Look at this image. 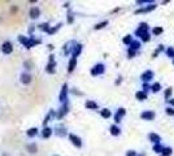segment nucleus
Here are the masks:
<instances>
[{"label": "nucleus", "instance_id": "obj_28", "mask_svg": "<svg viewBox=\"0 0 174 156\" xmlns=\"http://www.w3.org/2000/svg\"><path fill=\"white\" fill-rule=\"evenodd\" d=\"M63 25H64V22H57L56 25H52V26L49 27L47 35H53V34H56V33H57V31H59L61 27H63Z\"/></svg>", "mask_w": 174, "mask_h": 156}, {"label": "nucleus", "instance_id": "obj_13", "mask_svg": "<svg viewBox=\"0 0 174 156\" xmlns=\"http://www.w3.org/2000/svg\"><path fill=\"white\" fill-rule=\"evenodd\" d=\"M126 113H127V111H126L125 107H118V108H117L116 112L113 113V121H114V124L120 125L122 122L123 118L126 117Z\"/></svg>", "mask_w": 174, "mask_h": 156}, {"label": "nucleus", "instance_id": "obj_19", "mask_svg": "<svg viewBox=\"0 0 174 156\" xmlns=\"http://www.w3.org/2000/svg\"><path fill=\"white\" fill-rule=\"evenodd\" d=\"M52 120H56V109L49 108L48 112L46 113V116H44V118H43L42 125H43V126H47V125H48L49 122H51Z\"/></svg>", "mask_w": 174, "mask_h": 156}, {"label": "nucleus", "instance_id": "obj_11", "mask_svg": "<svg viewBox=\"0 0 174 156\" xmlns=\"http://www.w3.org/2000/svg\"><path fill=\"white\" fill-rule=\"evenodd\" d=\"M27 16H29L30 21H38L42 17V8L39 7V5H31V7L29 8Z\"/></svg>", "mask_w": 174, "mask_h": 156}, {"label": "nucleus", "instance_id": "obj_25", "mask_svg": "<svg viewBox=\"0 0 174 156\" xmlns=\"http://www.w3.org/2000/svg\"><path fill=\"white\" fill-rule=\"evenodd\" d=\"M85 108L89 111H100V105L97 102H95L94 99H87L85 102Z\"/></svg>", "mask_w": 174, "mask_h": 156}, {"label": "nucleus", "instance_id": "obj_38", "mask_svg": "<svg viewBox=\"0 0 174 156\" xmlns=\"http://www.w3.org/2000/svg\"><path fill=\"white\" fill-rule=\"evenodd\" d=\"M153 3H155L153 0H136V2H135V4L138 5L139 8L146 7V5H150V4H153Z\"/></svg>", "mask_w": 174, "mask_h": 156}, {"label": "nucleus", "instance_id": "obj_24", "mask_svg": "<svg viewBox=\"0 0 174 156\" xmlns=\"http://www.w3.org/2000/svg\"><path fill=\"white\" fill-rule=\"evenodd\" d=\"M156 8H157V3H153V4H150V5H146V7H142V8L135 9L134 13H135V15H140V13H150V12L155 11Z\"/></svg>", "mask_w": 174, "mask_h": 156}, {"label": "nucleus", "instance_id": "obj_51", "mask_svg": "<svg viewBox=\"0 0 174 156\" xmlns=\"http://www.w3.org/2000/svg\"><path fill=\"white\" fill-rule=\"evenodd\" d=\"M47 47H48L49 51H53V44H51V43H49V44H47Z\"/></svg>", "mask_w": 174, "mask_h": 156}, {"label": "nucleus", "instance_id": "obj_50", "mask_svg": "<svg viewBox=\"0 0 174 156\" xmlns=\"http://www.w3.org/2000/svg\"><path fill=\"white\" fill-rule=\"evenodd\" d=\"M0 156H12V154H10L9 151H2Z\"/></svg>", "mask_w": 174, "mask_h": 156}, {"label": "nucleus", "instance_id": "obj_37", "mask_svg": "<svg viewBox=\"0 0 174 156\" xmlns=\"http://www.w3.org/2000/svg\"><path fill=\"white\" fill-rule=\"evenodd\" d=\"M74 20H76V16H74V13L72 12V9H69L66 12V23L72 25L74 22Z\"/></svg>", "mask_w": 174, "mask_h": 156}, {"label": "nucleus", "instance_id": "obj_20", "mask_svg": "<svg viewBox=\"0 0 174 156\" xmlns=\"http://www.w3.org/2000/svg\"><path fill=\"white\" fill-rule=\"evenodd\" d=\"M147 138H148V141H150V143H151L152 146L163 143V138H161V135L157 134V133H155V132H150V133H148Z\"/></svg>", "mask_w": 174, "mask_h": 156}, {"label": "nucleus", "instance_id": "obj_1", "mask_svg": "<svg viewBox=\"0 0 174 156\" xmlns=\"http://www.w3.org/2000/svg\"><path fill=\"white\" fill-rule=\"evenodd\" d=\"M17 42L26 48V49H31L36 46H39L42 43V39L38 38L36 35H23V34H18L17 35Z\"/></svg>", "mask_w": 174, "mask_h": 156}, {"label": "nucleus", "instance_id": "obj_34", "mask_svg": "<svg viewBox=\"0 0 174 156\" xmlns=\"http://www.w3.org/2000/svg\"><path fill=\"white\" fill-rule=\"evenodd\" d=\"M151 34L153 36H160V35H163L164 34V27L163 26H153L151 29Z\"/></svg>", "mask_w": 174, "mask_h": 156}, {"label": "nucleus", "instance_id": "obj_43", "mask_svg": "<svg viewBox=\"0 0 174 156\" xmlns=\"http://www.w3.org/2000/svg\"><path fill=\"white\" fill-rule=\"evenodd\" d=\"M151 39H152V34H151V33H147L146 35H143L139 40H140L142 43H148V42H150Z\"/></svg>", "mask_w": 174, "mask_h": 156}, {"label": "nucleus", "instance_id": "obj_39", "mask_svg": "<svg viewBox=\"0 0 174 156\" xmlns=\"http://www.w3.org/2000/svg\"><path fill=\"white\" fill-rule=\"evenodd\" d=\"M164 145L163 143H160V145H155V146H152V151L155 152V154H159V155H161L163 154V150H164Z\"/></svg>", "mask_w": 174, "mask_h": 156}, {"label": "nucleus", "instance_id": "obj_14", "mask_svg": "<svg viewBox=\"0 0 174 156\" xmlns=\"http://www.w3.org/2000/svg\"><path fill=\"white\" fill-rule=\"evenodd\" d=\"M53 135H55V133H53V126H51V125H47V126H43V128L40 129V135H39V138H42L43 141L51 139Z\"/></svg>", "mask_w": 174, "mask_h": 156}, {"label": "nucleus", "instance_id": "obj_56", "mask_svg": "<svg viewBox=\"0 0 174 156\" xmlns=\"http://www.w3.org/2000/svg\"><path fill=\"white\" fill-rule=\"evenodd\" d=\"M0 112H2V108H0Z\"/></svg>", "mask_w": 174, "mask_h": 156}, {"label": "nucleus", "instance_id": "obj_29", "mask_svg": "<svg viewBox=\"0 0 174 156\" xmlns=\"http://www.w3.org/2000/svg\"><path fill=\"white\" fill-rule=\"evenodd\" d=\"M127 48L133 49V51H135V52H138V53H139V51L142 49V42H140L139 39H134V42H133Z\"/></svg>", "mask_w": 174, "mask_h": 156}, {"label": "nucleus", "instance_id": "obj_22", "mask_svg": "<svg viewBox=\"0 0 174 156\" xmlns=\"http://www.w3.org/2000/svg\"><path fill=\"white\" fill-rule=\"evenodd\" d=\"M82 52H83V43L76 40V43H74V46H73V49H72V56L78 59L79 56L82 55Z\"/></svg>", "mask_w": 174, "mask_h": 156}, {"label": "nucleus", "instance_id": "obj_23", "mask_svg": "<svg viewBox=\"0 0 174 156\" xmlns=\"http://www.w3.org/2000/svg\"><path fill=\"white\" fill-rule=\"evenodd\" d=\"M77 65H78V59L70 56L69 60H68V68H66L68 74H72L74 70H76L77 69Z\"/></svg>", "mask_w": 174, "mask_h": 156}, {"label": "nucleus", "instance_id": "obj_5", "mask_svg": "<svg viewBox=\"0 0 174 156\" xmlns=\"http://www.w3.org/2000/svg\"><path fill=\"white\" fill-rule=\"evenodd\" d=\"M53 133H55V137H57V138H68L70 132L66 128V125H64L63 122H57L53 126Z\"/></svg>", "mask_w": 174, "mask_h": 156}, {"label": "nucleus", "instance_id": "obj_53", "mask_svg": "<svg viewBox=\"0 0 174 156\" xmlns=\"http://www.w3.org/2000/svg\"><path fill=\"white\" fill-rule=\"evenodd\" d=\"M138 156H146V154H144V152H142V154H138Z\"/></svg>", "mask_w": 174, "mask_h": 156}, {"label": "nucleus", "instance_id": "obj_48", "mask_svg": "<svg viewBox=\"0 0 174 156\" xmlns=\"http://www.w3.org/2000/svg\"><path fill=\"white\" fill-rule=\"evenodd\" d=\"M166 105H169V107H173L174 108V98L169 99V100H166Z\"/></svg>", "mask_w": 174, "mask_h": 156}, {"label": "nucleus", "instance_id": "obj_16", "mask_svg": "<svg viewBox=\"0 0 174 156\" xmlns=\"http://www.w3.org/2000/svg\"><path fill=\"white\" fill-rule=\"evenodd\" d=\"M140 82L142 83H151L153 78H155V72L152 69H146L144 72H143L140 74Z\"/></svg>", "mask_w": 174, "mask_h": 156}, {"label": "nucleus", "instance_id": "obj_27", "mask_svg": "<svg viewBox=\"0 0 174 156\" xmlns=\"http://www.w3.org/2000/svg\"><path fill=\"white\" fill-rule=\"evenodd\" d=\"M135 99L138 102H146L147 99H148V94L144 92L143 90H138V91L135 92Z\"/></svg>", "mask_w": 174, "mask_h": 156}, {"label": "nucleus", "instance_id": "obj_40", "mask_svg": "<svg viewBox=\"0 0 174 156\" xmlns=\"http://www.w3.org/2000/svg\"><path fill=\"white\" fill-rule=\"evenodd\" d=\"M165 49H166V47H165L164 44H159V46H157V48L155 49V52H153V55H152V57L155 59V57H156V56H157L159 53H161V52H165Z\"/></svg>", "mask_w": 174, "mask_h": 156}, {"label": "nucleus", "instance_id": "obj_36", "mask_svg": "<svg viewBox=\"0 0 174 156\" xmlns=\"http://www.w3.org/2000/svg\"><path fill=\"white\" fill-rule=\"evenodd\" d=\"M164 53H165L166 57H169V59L173 60V59H174V47H173V46H168Z\"/></svg>", "mask_w": 174, "mask_h": 156}, {"label": "nucleus", "instance_id": "obj_10", "mask_svg": "<svg viewBox=\"0 0 174 156\" xmlns=\"http://www.w3.org/2000/svg\"><path fill=\"white\" fill-rule=\"evenodd\" d=\"M68 141H69V143L73 146V147H76L78 150L81 148H83V139L81 138V137L76 133H69V135H68Z\"/></svg>", "mask_w": 174, "mask_h": 156}, {"label": "nucleus", "instance_id": "obj_8", "mask_svg": "<svg viewBox=\"0 0 174 156\" xmlns=\"http://www.w3.org/2000/svg\"><path fill=\"white\" fill-rule=\"evenodd\" d=\"M33 81H34V77H33L31 72L22 70L20 74H18V82H20V85H22V86H30L33 83Z\"/></svg>", "mask_w": 174, "mask_h": 156}, {"label": "nucleus", "instance_id": "obj_30", "mask_svg": "<svg viewBox=\"0 0 174 156\" xmlns=\"http://www.w3.org/2000/svg\"><path fill=\"white\" fill-rule=\"evenodd\" d=\"M134 39H135L134 34H126V35L122 38V44H123V46H126V47H129V46L134 42Z\"/></svg>", "mask_w": 174, "mask_h": 156}, {"label": "nucleus", "instance_id": "obj_21", "mask_svg": "<svg viewBox=\"0 0 174 156\" xmlns=\"http://www.w3.org/2000/svg\"><path fill=\"white\" fill-rule=\"evenodd\" d=\"M108 132L112 137H114V138H117V137H120L122 134V128L120 126V125H117V124H110L109 125V128H108Z\"/></svg>", "mask_w": 174, "mask_h": 156}, {"label": "nucleus", "instance_id": "obj_45", "mask_svg": "<svg viewBox=\"0 0 174 156\" xmlns=\"http://www.w3.org/2000/svg\"><path fill=\"white\" fill-rule=\"evenodd\" d=\"M165 113L168 116H170V117H174V108L169 107V105H166V107H165Z\"/></svg>", "mask_w": 174, "mask_h": 156}, {"label": "nucleus", "instance_id": "obj_17", "mask_svg": "<svg viewBox=\"0 0 174 156\" xmlns=\"http://www.w3.org/2000/svg\"><path fill=\"white\" fill-rule=\"evenodd\" d=\"M25 151L30 155H35L38 152V143H36V141H27L25 143Z\"/></svg>", "mask_w": 174, "mask_h": 156}, {"label": "nucleus", "instance_id": "obj_9", "mask_svg": "<svg viewBox=\"0 0 174 156\" xmlns=\"http://www.w3.org/2000/svg\"><path fill=\"white\" fill-rule=\"evenodd\" d=\"M70 112V102H68L65 104H61L59 105V108L56 109V120L60 121Z\"/></svg>", "mask_w": 174, "mask_h": 156}, {"label": "nucleus", "instance_id": "obj_18", "mask_svg": "<svg viewBox=\"0 0 174 156\" xmlns=\"http://www.w3.org/2000/svg\"><path fill=\"white\" fill-rule=\"evenodd\" d=\"M74 43H76V40H68L66 43H64V44H63L61 52H63V55L65 56V57H70V56H72V49H73Z\"/></svg>", "mask_w": 174, "mask_h": 156}, {"label": "nucleus", "instance_id": "obj_41", "mask_svg": "<svg viewBox=\"0 0 174 156\" xmlns=\"http://www.w3.org/2000/svg\"><path fill=\"white\" fill-rule=\"evenodd\" d=\"M173 151H174V150L170 146H165L164 150H163V154H161L160 156H172L173 155Z\"/></svg>", "mask_w": 174, "mask_h": 156}, {"label": "nucleus", "instance_id": "obj_35", "mask_svg": "<svg viewBox=\"0 0 174 156\" xmlns=\"http://www.w3.org/2000/svg\"><path fill=\"white\" fill-rule=\"evenodd\" d=\"M173 98V87H166V89L164 90V99L165 102L169 100V99Z\"/></svg>", "mask_w": 174, "mask_h": 156}, {"label": "nucleus", "instance_id": "obj_32", "mask_svg": "<svg viewBox=\"0 0 174 156\" xmlns=\"http://www.w3.org/2000/svg\"><path fill=\"white\" fill-rule=\"evenodd\" d=\"M51 26H52V25L49 23V22H42V23H39V25H36V29H38L39 31H42V33H46V34H47Z\"/></svg>", "mask_w": 174, "mask_h": 156}, {"label": "nucleus", "instance_id": "obj_54", "mask_svg": "<svg viewBox=\"0 0 174 156\" xmlns=\"http://www.w3.org/2000/svg\"><path fill=\"white\" fill-rule=\"evenodd\" d=\"M172 62H173V65H174V59H173V60H172Z\"/></svg>", "mask_w": 174, "mask_h": 156}, {"label": "nucleus", "instance_id": "obj_26", "mask_svg": "<svg viewBox=\"0 0 174 156\" xmlns=\"http://www.w3.org/2000/svg\"><path fill=\"white\" fill-rule=\"evenodd\" d=\"M99 115H100V117L104 118V120H109V118H113V112H112V109L108 108V107L100 108V111H99Z\"/></svg>", "mask_w": 174, "mask_h": 156}, {"label": "nucleus", "instance_id": "obj_52", "mask_svg": "<svg viewBox=\"0 0 174 156\" xmlns=\"http://www.w3.org/2000/svg\"><path fill=\"white\" fill-rule=\"evenodd\" d=\"M70 7V3L68 2V3H64V8H69Z\"/></svg>", "mask_w": 174, "mask_h": 156}, {"label": "nucleus", "instance_id": "obj_4", "mask_svg": "<svg viewBox=\"0 0 174 156\" xmlns=\"http://www.w3.org/2000/svg\"><path fill=\"white\" fill-rule=\"evenodd\" d=\"M44 72H46V74H49V76H53V74L57 72V61H56L55 53H52V52L48 56V60H47L46 66H44Z\"/></svg>", "mask_w": 174, "mask_h": 156}, {"label": "nucleus", "instance_id": "obj_12", "mask_svg": "<svg viewBox=\"0 0 174 156\" xmlns=\"http://www.w3.org/2000/svg\"><path fill=\"white\" fill-rule=\"evenodd\" d=\"M40 135V129L38 126H30L25 130V137L29 141H34Z\"/></svg>", "mask_w": 174, "mask_h": 156}, {"label": "nucleus", "instance_id": "obj_6", "mask_svg": "<svg viewBox=\"0 0 174 156\" xmlns=\"http://www.w3.org/2000/svg\"><path fill=\"white\" fill-rule=\"evenodd\" d=\"M13 52H14V43L10 39L4 40L2 44H0V53L3 56H10Z\"/></svg>", "mask_w": 174, "mask_h": 156}, {"label": "nucleus", "instance_id": "obj_31", "mask_svg": "<svg viewBox=\"0 0 174 156\" xmlns=\"http://www.w3.org/2000/svg\"><path fill=\"white\" fill-rule=\"evenodd\" d=\"M161 90H163V85H161L160 82L155 81V82L151 83V92L152 94H159Z\"/></svg>", "mask_w": 174, "mask_h": 156}, {"label": "nucleus", "instance_id": "obj_49", "mask_svg": "<svg viewBox=\"0 0 174 156\" xmlns=\"http://www.w3.org/2000/svg\"><path fill=\"white\" fill-rule=\"evenodd\" d=\"M120 83H122V76H118V77H117L116 82H114V85H116V86H117V85H120Z\"/></svg>", "mask_w": 174, "mask_h": 156}, {"label": "nucleus", "instance_id": "obj_7", "mask_svg": "<svg viewBox=\"0 0 174 156\" xmlns=\"http://www.w3.org/2000/svg\"><path fill=\"white\" fill-rule=\"evenodd\" d=\"M147 33H151V26L147 22H139L138 27L134 31V36L135 39H140L143 35H146Z\"/></svg>", "mask_w": 174, "mask_h": 156}, {"label": "nucleus", "instance_id": "obj_15", "mask_svg": "<svg viewBox=\"0 0 174 156\" xmlns=\"http://www.w3.org/2000/svg\"><path fill=\"white\" fill-rule=\"evenodd\" d=\"M139 117H140V120L150 122V121H153L155 118H156V112H155L153 109H144L139 113Z\"/></svg>", "mask_w": 174, "mask_h": 156}, {"label": "nucleus", "instance_id": "obj_3", "mask_svg": "<svg viewBox=\"0 0 174 156\" xmlns=\"http://www.w3.org/2000/svg\"><path fill=\"white\" fill-rule=\"evenodd\" d=\"M69 98H70V87H69V83L65 82V83L61 85V89L59 91V96H57L60 105L61 104H65L68 102H70Z\"/></svg>", "mask_w": 174, "mask_h": 156}, {"label": "nucleus", "instance_id": "obj_55", "mask_svg": "<svg viewBox=\"0 0 174 156\" xmlns=\"http://www.w3.org/2000/svg\"><path fill=\"white\" fill-rule=\"evenodd\" d=\"M52 156H60V155H56V154H55V155H52Z\"/></svg>", "mask_w": 174, "mask_h": 156}, {"label": "nucleus", "instance_id": "obj_47", "mask_svg": "<svg viewBox=\"0 0 174 156\" xmlns=\"http://www.w3.org/2000/svg\"><path fill=\"white\" fill-rule=\"evenodd\" d=\"M140 90H143L144 92H151V83H142V89Z\"/></svg>", "mask_w": 174, "mask_h": 156}, {"label": "nucleus", "instance_id": "obj_44", "mask_svg": "<svg viewBox=\"0 0 174 156\" xmlns=\"http://www.w3.org/2000/svg\"><path fill=\"white\" fill-rule=\"evenodd\" d=\"M126 55H127V59H134L135 56L138 55V52H135V51H133V49L127 48V49H126Z\"/></svg>", "mask_w": 174, "mask_h": 156}, {"label": "nucleus", "instance_id": "obj_2", "mask_svg": "<svg viewBox=\"0 0 174 156\" xmlns=\"http://www.w3.org/2000/svg\"><path fill=\"white\" fill-rule=\"evenodd\" d=\"M105 72H107V65L103 61H97L90 68L91 77H102L105 74Z\"/></svg>", "mask_w": 174, "mask_h": 156}, {"label": "nucleus", "instance_id": "obj_33", "mask_svg": "<svg viewBox=\"0 0 174 156\" xmlns=\"http://www.w3.org/2000/svg\"><path fill=\"white\" fill-rule=\"evenodd\" d=\"M108 25H109V20H103V21H100V22L95 23V25H94V27H92V29L96 30V31H97V30H103V29L107 27Z\"/></svg>", "mask_w": 174, "mask_h": 156}, {"label": "nucleus", "instance_id": "obj_42", "mask_svg": "<svg viewBox=\"0 0 174 156\" xmlns=\"http://www.w3.org/2000/svg\"><path fill=\"white\" fill-rule=\"evenodd\" d=\"M33 61H30V60H26V61H25L23 62V70L25 72H30V70H31L33 69Z\"/></svg>", "mask_w": 174, "mask_h": 156}, {"label": "nucleus", "instance_id": "obj_46", "mask_svg": "<svg viewBox=\"0 0 174 156\" xmlns=\"http://www.w3.org/2000/svg\"><path fill=\"white\" fill-rule=\"evenodd\" d=\"M125 156H138V151L134 148H130L125 152Z\"/></svg>", "mask_w": 174, "mask_h": 156}]
</instances>
